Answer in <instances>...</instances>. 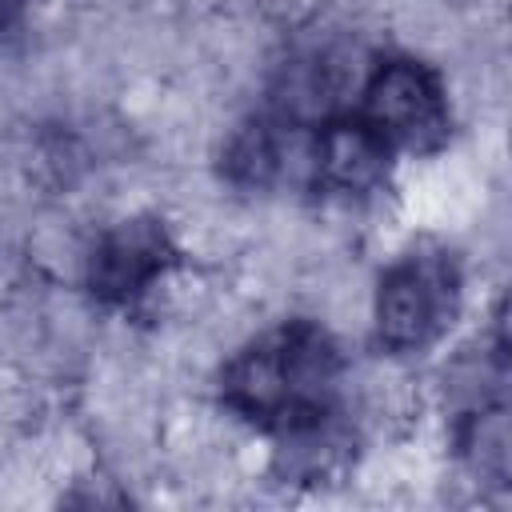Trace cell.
Listing matches in <instances>:
<instances>
[{
  "label": "cell",
  "mask_w": 512,
  "mask_h": 512,
  "mask_svg": "<svg viewBox=\"0 0 512 512\" xmlns=\"http://www.w3.org/2000/svg\"><path fill=\"white\" fill-rule=\"evenodd\" d=\"M340 380V344L312 320H284L224 364L220 396L244 424L284 436L340 412Z\"/></svg>",
  "instance_id": "6da1fadb"
},
{
  "label": "cell",
  "mask_w": 512,
  "mask_h": 512,
  "mask_svg": "<svg viewBox=\"0 0 512 512\" xmlns=\"http://www.w3.org/2000/svg\"><path fill=\"white\" fill-rule=\"evenodd\" d=\"M464 272L456 252L420 244L404 252L376 288V340L396 356L432 348L460 316Z\"/></svg>",
  "instance_id": "7a4b0ae2"
},
{
  "label": "cell",
  "mask_w": 512,
  "mask_h": 512,
  "mask_svg": "<svg viewBox=\"0 0 512 512\" xmlns=\"http://www.w3.org/2000/svg\"><path fill=\"white\" fill-rule=\"evenodd\" d=\"M392 156H432L452 136V104L440 72L412 56L376 64L352 108Z\"/></svg>",
  "instance_id": "3957f363"
},
{
  "label": "cell",
  "mask_w": 512,
  "mask_h": 512,
  "mask_svg": "<svg viewBox=\"0 0 512 512\" xmlns=\"http://www.w3.org/2000/svg\"><path fill=\"white\" fill-rule=\"evenodd\" d=\"M176 256H180V248H176L172 232L164 228V220L128 216L96 240V248L88 256V292L100 304L124 308V304L140 300L156 280H164L172 272Z\"/></svg>",
  "instance_id": "277c9868"
},
{
  "label": "cell",
  "mask_w": 512,
  "mask_h": 512,
  "mask_svg": "<svg viewBox=\"0 0 512 512\" xmlns=\"http://www.w3.org/2000/svg\"><path fill=\"white\" fill-rule=\"evenodd\" d=\"M392 160L388 144L356 112H340L312 128L308 188L324 200H368L388 184Z\"/></svg>",
  "instance_id": "5b68a950"
},
{
  "label": "cell",
  "mask_w": 512,
  "mask_h": 512,
  "mask_svg": "<svg viewBox=\"0 0 512 512\" xmlns=\"http://www.w3.org/2000/svg\"><path fill=\"white\" fill-rule=\"evenodd\" d=\"M312 128L288 120L280 112H264L244 120L220 156V168L240 188H284V184H308L312 168Z\"/></svg>",
  "instance_id": "8992f818"
},
{
  "label": "cell",
  "mask_w": 512,
  "mask_h": 512,
  "mask_svg": "<svg viewBox=\"0 0 512 512\" xmlns=\"http://www.w3.org/2000/svg\"><path fill=\"white\" fill-rule=\"evenodd\" d=\"M24 8H28V0H0V44L8 36H16V28L24 20Z\"/></svg>",
  "instance_id": "52a82bcc"
}]
</instances>
